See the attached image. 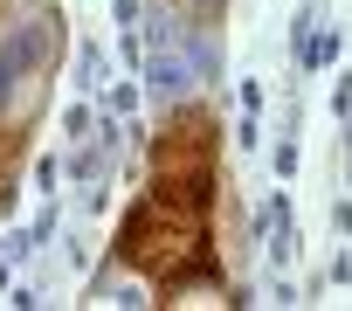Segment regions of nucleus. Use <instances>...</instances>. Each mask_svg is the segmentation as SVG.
Listing matches in <instances>:
<instances>
[{"instance_id": "20e7f679", "label": "nucleus", "mask_w": 352, "mask_h": 311, "mask_svg": "<svg viewBox=\"0 0 352 311\" xmlns=\"http://www.w3.org/2000/svg\"><path fill=\"white\" fill-rule=\"evenodd\" d=\"M76 83L83 90H104V49H90V42L76 49Z\"/></svg>"}, {"instance_id": "7ed1b4c3", "label": "nucleus", "mask_w": 352, "mask_h": 311, "mask_svg": "<svg viewBox=\"0 0 352 311\" xmlns=\"http://www.w3.org/2000/svg\"><path fill=\"white\" fill-rule=\"evenodd\" d=\"M187 63H194V76H201V83H214V76H221V49H214L208 21H194V42H187Z\"/></svg>"}, {"instance_id": "39448f33", "label": "nucleus", "mask_w": 352, "mask_h": 311, "mask_svg": "<svg viewBox=\"0 0 352 311\" xmlns=\"http://www.w3.org/2000/svg\"><path fill=\"white\" fill-rule=\"evenodd\" d=\"M214 8H221V0H194V14H214Z\"/></svg>"}, {"instance_id": "f257e3e1", "label": "nucleus", "mask_w": 352, "mask_h": 311, "mask_svg": "<svg viewBox=\"0 0 352 311\" xmlns=\"http://www.w3.org/2000/svg\"><path fill=\"white\" fill-rule=\"evenodd\" d=\"M118 263L173 283V277H187V270H208V228L194 215H180V208H166L159 194H145L124 215V228H118Z\"/></svg>"}, {"instance_id": "f03ea898", "label": "nucleus", "mask_w": 352, "mask_h": 311, "mask_svg": "<svg viewBox=\"0 0 352 311\" xmlns=\"http://www.w3.org/2000/svg\"><path fill=\"white\" fill-rule=\"evenodd\" d=\"M187 83H194V63H187L180 14L152 8V14H145V90H152L159 104H173V97H187Z\"/></svg>"}]
</instances>
